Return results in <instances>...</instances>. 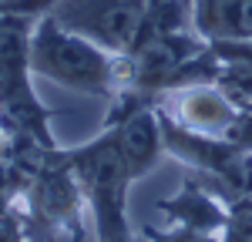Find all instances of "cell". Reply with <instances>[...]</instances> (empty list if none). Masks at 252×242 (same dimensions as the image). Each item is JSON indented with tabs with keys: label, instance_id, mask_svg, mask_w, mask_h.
<instances>
[{
	"label": "cell",
	"instance_id": "cell-1",
	"mask_svg": "<svg viewBox=\"0 0 252 242\" xmlns=\"http://www.w3.org/2000/svg\"><path fill=\"white\" fill-rule=\"evenodd\" d=\"M31 67L37 78L71 88L78 94L101 98L108 104L121 98L125 91H131V84H135V67L128 54H111V51L97 47L94 40L61 27L51 14H44L34 24Z\"/></svg>",
	"mask_w": 252,
	"mask_h": 242
},
{
	"label": "cell",
	"instance_id": "cell-2",
	"mask_svg": "<svg viewBox=\"0 0 252 242\" xmlns=\"http://www.w3.org/2000/svg\"><path fill=\"white\" fill-rule=\"evenodd\" d=\"M34 17L0 14V128L10 145H34L44 151H58L54 118L58 111L47 108L34 91L31 67V37Z\"/></svg>",
	"mask_w": 252,
	"mask_h": 242
},
{
	"label": "cell",
	"instance_id": "cell-3",
	"mask_svg": "<svg viewBox=\"0 0 252 242\" xmlns=\"http://www.w3.org/2000/svg\"><path fill=\"white\" fill-rule=\"evenodd\" d=\"M67 155L94 219V242H141L128 219V188L135 185V175L128 172L115 131L101 128L91 141L67 148Z\"/></svg>",
	"mask_w": 252,
	"mask_h": 242
},
{
	"label": "cell",
	"instance_id": "cell-4",
	"mask_svg": "<svg viewBox=\"0 0 252 242\" xmlns=\"http://www.w3.org/2000/svg\"><path fill=\"white\" fill-rule=\"evenodd\" d=\"M84 209H88V202H84L67 148L51 151L40 161V168L31 175L17 202L27 242H81L84 239Z\"/></svg>",
	"mask_w": 252,
	"mask_h": 242
},
{
	"label": "cell",
	"instance_id": "cell-5",
	"mask_svg": "<svg viewBox=\"0 0 252 242\" xmlns=\"http://www.w3.org/2000/svg\"><path fill=\"white\" fill-rule=\"evenodd\" d=\"M158 121H161V138H165V155L189 165L192 175L209 182L225 202L239 195H252V148L239 145L232 138H215L192 131L158 104Z\"/></svg>",
	"mask_w": 252,
	"mask_h": 242
},
{
	"label": "cell",
	"instance_id": "cell-6",
	"mask_svg": "<svg viewBox=\"0 0 252 242\" xmlns=\"http://www.w3.org/2000/svg\"><path fill=\"white\" fill-rule=\"evenodd\" d=\"M155 0H58L51 17L111 54H131Z\"/></svg>",
	"mask_w": 252,
	"mask_h": 242
},
{
	"label": "cell",
	"instance_id": "cell-7",
	"mask_svg": "<svg viewBox=\"0 0 252 242\" xmlns=\"http://www.w3.org/2000/svg\"><path fill=\"white\" fill-rule=\"evenodd\" d=\"M158 104L178 124H185L192 131H202V135H215V138H229L232 128L239 124V118H242V108L215 81L178 88L172 94H165Z\"/></svg>",
	"mask_w": 252,
	"mask_h": 242
},
{
	"label": "cell",
	"instance_id": "cell-8",
	"mask_svg": "<svg viewBox=\"0 0 252 242\" xmlns=\"http://www.w3.org/2000/svg\"><path fill=\"white\" fill-rule=\"evenodd\" d=\"M155 209L165 219V225H182V229H195V232L222 236V229L229 222V202L198 175H189L172 199H158Z\"/></svg>",
	"mask_w": 252,
	"mask_h": 242
},
{
	"label": "cell",
	"instance_id": "cell-9",
	"mask_svg": "<svg viewBox=\"0 0 252 242\" xmlns=\"http://www.w3.org/2000/svg\"><path fill=\"white\" fill-rule=\"evenodd\" d=\"M192 27L209 44L252 40V0H192Z\"/></svg>",
	"mask_w": 252,
	"mask_h": 242
},
{
	"label": "cell",
	"instance_id": "cell-10",
	"mask_svg": "<svg viewBox=\"0 0 252 242\" xmlns=\"http://www.w3.org/2000/svg\"><path fill=\"white\" fill-rule=\"evenodd\" d=\"M222 242H252V195L229 202V222L222 229Z\"/></svg>",
	"mask_w": 252,
	"mask_h": 242
},
{
	"label": "cell",
	"instance_id": "cell-11",
	"mask_svg": "<svg viewBox=\"0 0 252 242\" xmlns=\"http://www.w3.org/2000/svg\"><path fill=\"white\" fill-rule=\"evenodd\" d=\"M141 236L148 242H222V236H215V232H195V229H182V225H165V229L145 225Z\"/></svg>",
	"mask_w": 252,
	"mask_h": 242
},
{
	"label": "cell",
	"instance_id": "cell-12",
	"mask_svg": "<svg viewBox=\"0 0 252 242\" xmlns=\"http://www.w3.org/2000/svg\"><path fill=\"white\" fill-rule=\"evenodd\" d=\"M0 242H27V232H24V219L20 212H0Z\"/></svg>",
	"mask_w": 252,
	"mask_h": 242
},
{
	"label": "cell",
	"instance_id": "cell-13",
	"mask_svg": "<svg viewBox=\"0 0 252 242\" xmlns=\"http://www.w3.org/2000/svg\"><path fill=\"white\" fill-rule=\"evenodd\" d=\"M7 151H10V141H7V131L0 128V158H7Z\"/></svg>",
	"mask_w": 252,
	"mask_h": 242
},
{
	"label": "cell",
	"instance_id": "cell-14",
	"mask_svg": "<svg viewBox=\"0 0 252 242\" xmlns=\"http://www.w3.org/2000/svg\"><path fill=\"white\" fill-rule=\"evenodd\" d=\"M141 242H148V239H145V236H141Z\"/></svg>",
	"mask_w": 252,
	"mask_h": 242
}]
</instances>
